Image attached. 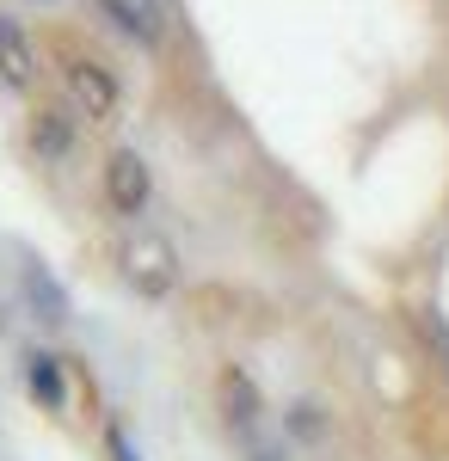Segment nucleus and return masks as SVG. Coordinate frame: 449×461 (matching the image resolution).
I'll list each match as a JSON object with an SVG mask.
<instances>
[{"instance_id":"nucleus-1","label":"nucleus","mask_w":449,"mask_h":461,"mask_svg":"<svg viewBox=\"0 0 449 461\" xmlns=\"http://www.w3.org/2000/svg\"><path fill=\"white\" fill-rule=\"evenodd\" d=\"M62 105L80 117V123H117L124 111V80L117 68L93 56V50H62Z\"/></svg>"},{"instance_id":"nucleus-6","label":"nucleus","mask_w":449,"mask_h":461,"mask_svg":"<svg viewBox=\"0 0 449 461\" xmlns=\"http://www.w3.org/2000/svg\"><path fill=\"white\" fill-rule=\"evenodd\" d=\"M99 13L142 50H154L167 37V0H99Z\"/></svg>"},{"instance_id":"nucleus-4","label":"nucleus","mask_w":449,"mask_h":461,"mask_svg":"<svg viewBox=\"0 0 449 461\" xmlns=\"http://www.w3.org/2000/svg\"><path fill=\"white\" fill-rule=\"evenodd\" d=\"M105 210L117 215V221H136V215H148V203H154V173H148V160H142L136 148H117V154H105Z\"/></svg>"},{"instance_id":"nucleus-11","label":"nucleus","mask_w":449,"mask_h":461,"mask_svg":"<svg viewBox=\"0 0 449 461\" xmlns=\"http://www.w3.org/2000/svg\"><path fill=\"white\" fill-rule=\"evenodd\" d=\"M105 456H111V461H142V456H136V443H130V430L117 425V419L105 425Z\"/></svg>"},{"instance_id":"nucleus-12","label":"nucleus","mask_w":449,"mask_h":461,"mask_svg":"<svg viewBox=\"0 0 449 461\" xmlns=\"http://www.w3.org/2000/svg\"><path fill=\"white\" fill-rule=\"evenodd\" d=\"M37 6H50V0H37Z\"/></svg>"},{"instance_id":"nucleus-10","label":"nucleus","mask_w":449,"mask_h":461,"mask_svg":"<svg viewBox=\"0 0 449 461\" xmlns=\"http://www.w3.org/2000/svg\"><path fill=\"white\" fill-rule=\"evenodd\" d=\"M283 430H289V437H326V419H320V406H289Z\"/></svg>"},{"instance_id":"nucleus-2","label":"nucleus","mask_w":449,"mask_h":461,"mask_svg":"<svg viewBox=\"0 0 449 461\" xmlns=\"http://www.w3.org/2000/svg\"><path fill=\"white\" fill-rule=\"evenodd\" d=\"M215 406H222L228 430L241 437V449L252 461H283V443L265 437V393H259V382L246 375L241 363H228V369L215 375Z\"/></svg>"},{"instance_id":"nucleus-5","label":"nucleus","mask_w":449,"mask_h":461,"mask_svg":"<svg viewBox=\"0 0 449 461\" xmlns=\"http://www.w3.org/2000/svg\"><path fill=\"white\" fill-rule=\"evenodd\" d=\"M0 86L6 93H32L37 86V43L13 13H0Z\"/></svg>"},{"instance_id":"nucleus-9","label":"nucleus","mask_w":449,"mask_h":461,"mask_svg":"<svg viewBox=\"0 0 449 461\" xmlns=\"http://www.w3.org/2000/svg\"><path fill=\"white\" fill-rule=\"evenodd\" d=\"M25 302L37 308L43 326H62V320H69V295H62V284H56L43 265H25Z\"/></svg>"},{"instance_id":"nucleus-8","label":"nucleus","mask_w":449,"mask_h":461,"mask_svg":"<svg viewBox=\"0 0 449 461\" xmlns=\"http://www.w3.org/2000/svg\"><path fill=\"white\" fill-rule=\"evenodd\" d=\"M25 388L43 412H69V357L56 351H25Z\"/></svg>"},{"instance_id":"nucleus-3","label":"nucleus","mask_w":449,"mask_h":461,"mask_svg":"<svg viewBox=\"0 0 449 461\" xmlns=\"http://www.w3.org/2000/svg\"><path fill=\"white\" fill-rule=\"evenodd\" d=\"M117 271H124V284L148 295V302H167L185 277V265H179V252L167 234H154V228H136V234H124L117 240Z\"/></svg>"},{"instance_id":"nucleus-7","label":"nucleus","mask_w":449,"mask_h":461,"mask_svg":"<svg viewBox=\"0 0 449 461\" xmlns=\"http://www.w3.org/2000/svg\"><path fill=\"white\" fill-rule=\"evenodd\" d=\"M74 123H80V117H74L69 105H37L32 111V130H25V136H32V154H37V160H50V167H62V160L74 154V136H80Z\"/></svg>"}]
</instances>
